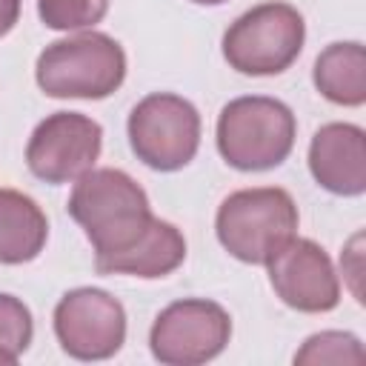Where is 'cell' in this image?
Wrapping results in <instances>:
<instances>
[{"instance_id": "1", "label": "cell", "mask_w": 366, "mask_h": 366, "mask_svg": "<svg viewBox=\"0 0 366 366\" xmlns=\"http://www.w3.org/2000/svg\"><path fill=\"white\" fill-rule=\"evenodd\" d=\"M66 209L83 226L97 257L129 249L154 220L146 192L120 169H89L77 177Z\"/></svg>"}, {"instance_id": "2", "label": "cell", "mask_w": 366, "mask_h": 366, "mask_svg": "<svg viewBox=\"0 0 366 366\" xmlns=\"http://www.w3.org/2000/svg\"><path fill=\"white\" fill-rule=\"evenodd\" d=\"M217 240L243 263H269L297 232V206L286 189H240L217 209Z\"/></svg>"}, {"instance_id": "3", "label": "cell", "mask_w": 366, "mask_h": 366, "mask_svg": "<svg viewBox=\"0 0 366 366\" xmlns=\"http://www.w3.org/2000/svg\"><path fill=\"white\" fill-rule=\"evenodd\" d=\"M295 146V114L274 97H237L217 117V152L240 172L280 166Z\"/></svg>"}, {"instance_id": "4", "label": "cell", "mask_w": 366, "mask_h": 366, "mask_svg": "<svg viewBox=\"0 0 366 366\" xmlns=\"http://www.w3.org/2000/svg\"><path fill=\"white\" fill-rule=\"evenodd\" d=\"M37 86L49 97H109L126 77V54L117 40L100 31L57 40L37 57Z\"/></svg>"}, {"instance_id": "5", "label": "cell", "mask_w": 366, "mask_h": 366, "mask_svg": "<svg viewBox=\"0 0 366 366\" xmlns=\"http://www.w3.org/2000/svg\"><path fill=\"white\" fill-rule=\"evenodd\" d=\"M306 37V23L289 3H263L240 14L223 34L226 63L252 77L286 71Z\"/></svg>"}, {"instance_id": "6", "label": "cell", "mask_w": 366, "mask_h": 366, "mask_svg": "<svg viewBox=\"0 0 366 366\" xmlns=\"http://www.w3.org/2000/svg\"><path fill=\"white\" fill-rule=\"evenodd\" d=\"M129 143L149 169L177 172L197 154L200 114L177 94H149L129 114Z\"/></svg>"}, {"instance_id": "7", "label": "cell", "mask_w": 366, "mask_h": 366, "mask_svg": "<svg viewBox=\"0 0 366 366\" xmlns=\"http://www.w3.org/2000/svg\"><path fill=\"white\" fill-rule=\"evenodd\" d=\"M232 337V317L212 300H177L166 306L149 332L152 355L169 366H194L217 357Z\"/></svg>"}, {"instance_id": "8", "label": "cell", "mask_w": 366, "mask_h": 366, "mask_svg": "<svg viewBox=\"0 0 366 366\" xmlns=\"http://www.w3.org/2000/svg\"><path fill=\"white\" fill-rule=\"evenodd\" d=\"M54 335L77 360H106L126 340V312L103 289H71L54 309Z\"/></svg>"}, {"instance_id": "9", "label": "cell", "mask_w": 366, "mask_h": 366, "mask_svg": "<svg viewBox=\"0 0 366 366\" xmlns=\"http://www.w3.org/2000/svg\"><path fill=\"white\" fill-rule=\"evenodd\" d=\"M103 129L77 112H57L37 123L26 146V163L46 183H69L83 177L100 157Z\"/></svg>"}, {"instance_id": "10", "label": "cell", "mask_w": 366, "mask_h": 366, "mask_svg": "<svg viewBox=\"0 0 366 366\" xmlns=\"http://www.w3.org/2000/svg\"><path fill=\"white\" fill-rule=\"evenodd\" d=\"M277 297L297 312H329L340 300V283L329 254L315 240L292 237L269 263Z\"/></svg>"}, {"instance_id": "11", "label": "cell", "mask_w": 366, "mask_h": 366, "mask_svg": "<svg viewBox=\"0 0 366 366\" xmlns=\"http://www.w3.org/2000/svg\"><path fill=\"white\" fill-rule=\"evenodd\" d=\"M312 177L332 194L355 197L366 192V134L352 123H329L309 146Z\"/></svg>"}, {"instance_id": "12", "label": "cell", "mask_w": 366, "mask_h": 366, "mask_svg": "<svg viewBox=\"0 0 366 366\" xmlns=\"http://www.w3.org/2000/svg\"><path fill=\"white\" fill-rule=\"evenodd\" d=\"M186 257V240L183 234L166 223V220H152V226L140 234L137 243L129 249L109 254V257H94V269L100 274H134V277H166L174 272Z\"/></svg>"}, {"instance_id": "13", "label": "cell", "mask_w": 366, "mask_h": 366, "mask_svg": "<svg viewBox=\"0 0 366 366\" xmlns=\"http://www.w3.org/2000/svg\"><path fill=\"white\" fill-rule=\"evenodd\" d=\"M49 234L40 206L14 189H0V263H29L40 254Z\"/></svg>"}, {"instance_id": "14", "label": "cell", "mask_w": 366, "mask_h": 366, "mask_svg": "<svg viewBox=\"0 0 366 366\" xmlns=\"http://www.w3.org/2000/svg\"><path fill=\"white\" fill-rule=\"evenodd\" d=\"M317 92L340 106H360L366 100V51L360 43H332L315 60Z\"/></svg>"}, {"instance_id": "15", "label": "cell", "mask_w": 366, "mask_h": 366, "mask_svg": "<svg viewBox=\"0 0 366 366\" xmlns=\"http://www.w3.org/2000/svg\"><path fill=\"white\" fill-rule=\"evenodd\" d=\"M31 335V312L14 295H0V366L17 363V357L29 349Z\"/></svg>"}, {"instance_id": "16", "label": "cell", "mask_w": 366, "mask_h": 366, "mask_svg": "<svg viewBox=\"0 0 366 366\" xmlns=\"http://www.w3.org/2000/svg\"><path fill=\"white\" fill-rule=\"evenodd\" d=\"M366 352L360 340L349 332H320L312 335L303 349L295 355V363H355L360 366Z\"/></svg>"}, {"instance_id": "17", "label": "cell", "mask_w": 366, "mask_h": 366, "mask_svg": "<svg viewBox=\"0 0 366 366\" xmlns=\"http://www.w3.org/2000/svg\"><path fill=\"white\" fill-rule=\"evenodd\" d=\"M109 0H37V14L49 29L71 31L103 20Z\"/></svg>"}, {"instance_id": "18", "label": "cell", "mask_w": 366, "mask_h": 366, "mask_svg": "<svg viewBox=\"0 0 366 366\" xmlns=\"http://www.w3.org/2000/svg\"><path fill=\"white\" fill-rule=\"evenodd\" d=\"M20 14V0H0V37L11 31Z\"/></svg>"}, {"instance_id": "19", "label": "cell", "mask_w": 366, "mask_h": 366, "mask_svg": "<svg viewBox=\"0 0 366 366\" xmlns=\"http://www.w3.org/2000/svg\"><path fill=\"white\" fill-rule=\"evenodd\" d=\"M192 3H200V6H217V3H226V0H192Z\"/></svg>"}]
</instances>
